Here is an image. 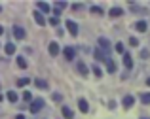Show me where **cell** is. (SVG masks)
I'll return each mask as SVG.
<instances>
[{
  "instance_id": "cell-1",
  "label": "cell",
  "mask_w": 150,
  "mask_h": 119,
  "mask_svg": "<svg viewBox=\"0 0 150 119\" xmlns=\"http://www.w3.org/2000/svg\"><path fill=\"white\" fill-rule=\"evenodd\" d=\"M42 108H44V98H33V102H30V106H29L30 113H38Z\"/></svg>"
},
{
  "instance_id": "cell-2",
  "label": "cell",
  "mask_w": 150,
  "mask_h": 119,
  "mask_svg": "<svg viewBox=\"0 0 150 119\" xmlns=\"http://www.w3.org/2000/svg\"><path fill=\"white\" fill-rule=\"evenodd\" d=\"M99 49L108 57V53H110V40L108 38H103V36L99 38Z\"/></svg>"
},
{
  "instance_id": "cell-3",
  "label": "cell",
  "mask_w": 150,
  "mask_h": 119,
  "mask_svg": "<svg viewBox=\"0 0 150 119\" xmlns=\"http://www.w3.org/2000/svg\"><path fill=\"white\" fill-rule=\"evenodd\" d=\"M11 32H13V38H15V40H25V36H27L25 29H23V27H19V25H13Z\"/></svg>"
},
{
  "instance_id": "cell-4",
  "label": "cell",
  "mask_w": 150,
  "mask_h": 119,
  "mask_svg": "<svg viewBox=\"0 0 150 119\" xmlns=\"http://www.w3.org/2000/svg\"><path fill=\"white\" fill-rule=\"evenodd\" d=\"M63 55H65L67 61H74V57H76V49H74L72 46H67L65 49H63Z\"/></svg>"
},
{
  "instance_id": "cell-5",
  "label": "cell",
  "mask_w": 150,
  "mask_h": 119,
  "mask_svg": "<svg viewBox=\"0 0 150 119\" xmlns=\"http://www.w3.org/2000/svg\"><path fill=\"white\" fill-rule=\"evenodd\" d=\"M133 104H135V97H133V94H125V97L122 98V106H124L125 110H129Z\"/></svg>"
},
{
  "instance_id": "cell-6",
  "label": "cell",
  "mask_w": 150,
  "mask_h": 119,
  "mask_svg": "<svg viewBox=\"0 0 150 119\" xmlns=\"http://www.w3.org/2000/svg\"><path fill=\"white\" fill-rule=\"evenodd\" d=\"M76 70H78V74H80V76H89V68L86 66V62H82V61L76 62Z\"/></svg>"
},
{
  "instance_id": "cell-7",
  "label": "cell",
  "mask_w": 150,
  "mask_h": 119,
  "mask_svg": "<svg viewBox=\"0 0 150 119\" xmlns=\"http://www.w3.org/2000/svg\"><path fill=\"white\" fill-rule=\"evenodd\" d=\"M105 64H106V72H108V74H114V72H116V62H114L110 57L105 59Z\"/></svg>"
},
{
  "instance_id": "cell-8",
  "label": "cell",
  "mask_w": 150,
  "mask_h": 119,
  "mask_svg": "<svg viewBox=\"0 0 150 119\" xmlns=\"http://www.w3.org/2000/svg\"><path fill=\"white\" fill-rule=\"evenodd\" d=\"M67 29H69V32L72 34V36H78V25L72 21V19H69V21H67Z\"/></svg>"
},
{
  "instance_id": "cell-9",
  "label": "cell",
  "mask_w": 150,
  "mask_h": 119,
  "mask_svg": "<svg viewBox=\"0 0 150 119\" xmlns=\"http://www.w3.org/2000/svg\"><path fill=\"white\" fill-rule=\"evenodd\" d=\"M48 51H50V55H51V57H57V55H59V51H61V49H59V43H57V42H51L50 46H48Z\"/></svg>"
},
{
  "instance_id": "cell-10",
  "label": "cell",
  "mask_w": 150,
  "mask_h": 119,
  "mask_svg": "<svg viewBox=\"0 0 150 119\" xmlns=\"http://www.w3.org/2000/svg\"><path fill=\"white\" fill-rule=\"evenodd\" d=\"M108 15L110 17H122V15H124V10H122V8H118V6H114V8H110L108 10Z\"/></svg>"
},
{
  "instance_id": "cell-11",
  "label": "cell",
  "mask_w": 150,
  "mask_h": 119,
  "mask_svg": "<svg viewBox=\"0 0 150 119\" xmlns=\"http://www.w3.org/2000/svg\"><path fill=\"white\" fill-rule=\"evenodd\" d=\"M133 29H135L137 32H146V29H148V23H146V21H137L135 25H133Z\"/></svg>"
},
{
  "instance_id": "cell-12",
  "label": "cell",
  "mask_w": 150,
  "mask_h": 119,
  "mask_svg": "<svg viewBox=\"0 0 150 119\" xmlns=\"http://www.w3.org/2000/svg\"><path fill=\"white\" fill-rule=\"evenodd\" d=\"M78 108H80V112H82V113H88V112H89V104H88V100H86V98H78Z\"/></svg>"
},
{
  "instance_id": "cell-13",
  "label": "cell",
  "mask_w": 150,
  "mask_h": 119,
  "mask_svg": "<svg viewBox=\"0 0 150 119\" xmlns=\"http://www.w3.org/2000/svg\"><path fill=\"white\" fill-rule=\"evenodd\" d=\"M36 8H38L36 11H40L42 15H44V13L48 15V13H50V10H51V8H50V4H46V2H38V4H36Z\"/></svg>"
},
{
  "instance_id": "cell-14",
  "label": "cell",
  "mask_w": 150,
  "mask_h": 119,
  "mask_svg": "<svg viewBox=\"0 0 150 119\" xmlns=\"http://www.w3.org/2000/svg\"><path fill=\"white\" fill-rule=\"evenodd\" d=\"M15 62H17V66H19V68H23V70L29 68V62H27V59L23 57V55H17V57H15Z\"/></svg>"
},
{
  "instance_id": "cell-15",
  "label": "cell",
  "mask_w": 150,
  "mask_h": 119,
  "mask_svg": "<svg viewBox=\"0 0 150 119\" xmlns=\"http://www.w3.org/2000/svg\"><path fill=\"white\" fill-rule=\"evenodd\" d=\"M34 21H36V25H40V27H44L46 25V23H48V21H46V17H44V15H42L40 13V11H34Z\"/></svg>"
},
{
  "instance_id": "cell-16",
  "label": "cell",
  "mask_w": 150,
  "mask_h": 119,
  "mask_svg": "<svg viewBox=\"0 0 150 119\" xmlns=\"http://www.w3.org/2000/svg\"><path fill=\"white\" fill-rule=\"evenodd\" d=\"M124 66H125L127 70L133 68V57H131L129 53H124Z\"/></svg>"
},
{
  "instance_id": "cell-17",
  "label": "cell",
  "mask_w": 150,
  "mask_h": 119,
  "mask_svg": "<svg viewBox=\"0 0 150 119\" xmlns=\"http://www.w3.org/2000/svg\"><path fill=\"white\" fill-rule=\"evenodd\" d=\"M61 113H63V117H65V119H74V112L69 108V106H63V108H61Z\"/></svg>"
},
{
  "instance_id": "cell-18",
  "label": "cell",
  "mask_w": 150,
  "mask_h": 119,
  "mask_svg": "<svg viewBox=\"0 0 150 119\" xmlns=\"http://www.w3.org/2000/svg\"><path fill=\"white\" fill-rule=\"evenodd\" d=\"M67 6H69V4H67V2H59V0H57V2L53 4V10H55V17H57V15L61 13V10H65Z\"/></svg>"
},
{
  "instance_id": "cell-19",
  "label": "cell",
  "mask_w": 150,
  "mask_h": 119,
  "mask_svg": "<svg viewBox=\"0 0 150 119\" xmlns=\"http://www.w3.org/2000/svg\"><path fill=\"white\" fill-rule=\"evenodd\" d=\"M4 51H6V55H13L15 53V43L13 42H8L6 46H4Z\"/></svg>"
},
{
  "instance_id": "cell-20",
  "label": "cell",
  "mask_w": 150,
  "mask_h": 119,
  "mask_svg": "<svg viewBox=\"0 0 150 119\" xmlns=\"http://www.w3.org/2000/svg\"><path fill=\"white\" fill-rule=\"evenodd\" d=\"M6 98H8V100L11 102V104H13V102H17V100H19V97H17V93H15V91H8Z\"/></svg>"
},
{
  "instance_id": "cell-21",
  "label": "cell",
  "mask_w": 150,
  "mask_h": 119,
  "mask_svg": "<svg viewBox=\"0 0 150 119\" xmlns=\"http://www.w3.org/2000/svg\"><path fill=\"white\" fill-rule=\"evenodd\" d=\"M93 55H95V59H97V61H101V62H105V59H106V55H105V53H103V51H101V49H95V53H93Z\"/></svg>"
},
{
  "instance_id": "cell-22",
  "label": "cell",
  "mask_w": 150,
  "mask_h": 119,
  "mask_svg": "<svg viewBox=\"0 0 150 119\" xmlns=\"http://www.w3.org/2000/svg\"><path fill=\"white\" fill-rule=\"evenodd\" d=\"M89 11H91V13H97V15H105V10L99 8V6H91V8H89Z\"/></svg>"
},
{
  "instance_id": "cell-23",
  "label": "cell",
  "mask_w": 150,
  "mask_h": 119,
  "mask_svg": "<svg viewBox=\"0 0 150 119\" xmlns=\"http://www.w3.org/2000/svg\"><path fill=\"white\" fill-rule=\"evenodd\" d=\"M34 83L38 89H48V81H44V79H34Z\"/></svg>"
},
{
  "instance_id": "cell-24",
  "label": "cell",
  "mask_w": 150,
  "mask_h": 119,
  "mask_svg": "<svg viewBox=\"0 0 150 119\" xmlns=\"http://www.w3.org/2000/svg\"><path fill=\"white\" fill-rule=\"evenodd\" d=\"M29 83H30L29 78H19L17 79V87H25V85H29Z\"/></svg>"
},
{
  "instance_id": "cell-25",
  "label": "cell",
  "mask_w": 150,
  "mask_h": 119,
  "mask_svg": "<svg viewBox=\"0 0 150 119\" xmlns=\"http://www.w3.org/2000/svg\"><path fill=\"white\" fill-rule=\"evenodd\" d=\"M114 49H116V53H122V55L125 53V47H124V43H122V42H118L116 46H114Z\"/></svg>"
},
{
  "instance_id": "cell-26",
  "label": "cell",
  "mask_w": 150,
  "mask_h": 119,
  "mask_svg": "<svg viewBox=\"0 0 150 119\" xmlns=\"http://www.w3.org/2000/svg\"><path fill=\"white\" fill-rule=\"evenodd\" d=\"M141 102H143V104H150V93H143V94H141Z\"/></svg>"
},
{
  "instance_id": "cell-27",
  "label": "cell",
  "mask_w": 150,
  "mask_h": 119,
  "mask_svg": "<svg viewBox=\"0 0 150 119\" xmlns=\"http://www.w3.org/2000/svg\"><path fill=\"white\" fill-rule=\"evenodd\" d=\"M23 100L25 102H33V93H30V91H25V93H23Z\"/></svg>"
},
{
  "instance_id": "cell-28",
  "label": "cell",
  "mask_w": 150,
  "mask_h": 119,
  "mask_svg": "<svg viewBox=\"0 0 150 119\" xmlns=\"http://www.w3.org/2000/svg\"><path fill=\"white\" fill-rule=\"evenodd\" d=\"M91 70H93V74H95L97 78H101V76H103V70H101L97 64H93V66H91Z\"/></svg>"
},
{
  "instance_id": "cell-29",
  "label": "cell",
  "mask_w": 150,
  "mask_h": 119,
  "mask_svg": "<svg viewBox=\"0 0 150 119\" xmlns=\"http://www.w3.org/2000/svg\"><path fill=\"white\" fill-rule=\"evenodd\" d=\"M50 25H51V27H57V29H59V17H55V15H53V17L50 19Z\"/></svg>"
},
{
  "instance_id": "cell-30",
  "label": "cell",
  "mask_w": 150,
  "mask_h": 119,
  "mask_svg": "<svg viewBox=\"0 0 150 119\" xmlns=\"http://www.w3.org/2000/svg\"><path fill=\"white\" fill-rule=\"evenodd\" d=\"M129 43H131L133 47H137V46H139V40H137L135 36H133V38H129Z\"/></svg>"
},
{
  "instance_id": "cell-31",
  "label": "cell",
  "mask_w": 150,
  "mask_h": 119,
  "mask_svg": "<svg viewBox=\"0 0 150 119\" xmlns=\"http://www.w3.org/2000/svg\"><path fill=\"white\" fill-rule=\"evenodd\" d=\"M51 98H53L55 102H61V100H63V97H61L59 93H53V97H51Z\"/></svg>"
},
{
  "instance_id": "cell-32",
  "label": "cell",
  "mask_w": 150,
  "mask_h": 119,
  "mask_svg": "<svg viewBox=\"0 0 150 119\" xmlns=\"http://www.w3.org/2000/svg\"><path fill=\"white\" fill-rule=\"evenodd\" d=\"M141 57L146 59V57H148V49H143V51H141Z\"/></svg>"
},
{
  "instance_id": "cell-33",
  "label": "cell",
  "mask_w": 150,
  "mask_h": 119,
  "mask_svg": "<svg viewBox=\"0 0 150 119\" xmlns=\"http://www.w3.org/2000/svg\"><path fill=\"white\" fill-rule=\"evenodd\" d=\"M15 119H27V117L23 116V113H17V116H15Z\"/></svg>"
},
{
  "instance_id": "cell-34",
  "label": "cell",
  "mask_w": 150,
  "mask_h": 119,
  "mask_svg": "<svg viewBox=\"0 0 150 119\" xmlns=\"http://www.w3.org/2000/svg\"><path fill=\"white\" fill-rule=\"evenodd\" d=\"M2 34H4V27L0 25V36H2Z\"/></svg>"
},
{
  "instance_id": "cell-35",
  "label": "cell",
  "mask_w": 150,
  "mask_h": 119,
  "mask_svg": "<svg viewBox=\"0 0 150 119\" xmlns=\"http://www.w3.org/2000/svg\"><path fill=\"white\" fill-rule=\"evenodd\" d=\"M146 85H148V87H150V78H148V79H146Z\"/></svg>"
},
{
  "instance_id": "cell-36",
  "label": "cell",
  "mask_w": 150,
  "mask_h": 119,
  "mask_svg": "<svg viewBox=\"0 0 150 119\" xmlns=\"http://www.w3.org/2000/svg\"><path fill=\"white\" fill-rule=\"evenodd\" d=\"M2 100H4V97H2V94H0V102H2Z\"/></svg>"
},
{
  "instance_id": "cell-37",
  "label": "cell",
  "mask_w": 150,
  "mask_h": 119,
  "mask_svg": "<svg viewBox=\"0 0 150 119\" xmlns=\"http://www.w3.org/2000/svg\"><path fill=\"white\" fill-rule=\"evenodd\" d=\"M141 119H150V117H141Z\"/></svg>"
},
{
  "instance_id": "cell-38",
  "label": "cell",
  "mask_w": 150,
  "mask_h": 119,
  "mask_svg": "<svg viewBox=\"0 0 150 119\" xmlns=\"http://www.w3.org/2000/svg\"><path fill=\"white\" fill-rule=\"evenodd\" d=\"M0 11H2V8H0Z\"/></svg>"
}]
</instances>
